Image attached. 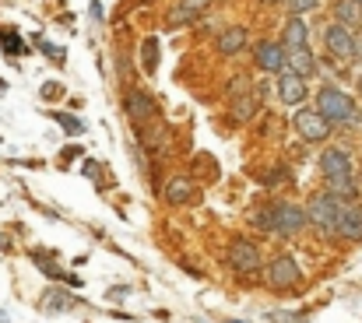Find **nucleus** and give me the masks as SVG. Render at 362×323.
<instances>
[{
	"label": "nucleus",
	"instance_id": "obj_1",
	"mask_svg": "<svg viewBox=\"0 0 362 323\" xmlns=\"http://www.w3.org/2000/svg\"><path fill=\"white\" fill-rule=\"evenodd\" d=\"M320 172H323L327 193H334V197H355V165H351L348 151L327 148L320 155Z\"/></svg>",
	"mask_w": 362,
	"mask_h": 323
},
{
	"label": "nucleus",
	"instance_id": "obj_2",
	"mask_svg": "<svg viewBox=\"0 0 362 323\" xmlns=\"http://www.w3.org/2000/svg\"><path fill=\"white\" fill-rule=\"evenodd\" d=\"M316 109L330 127H358L362 123V113H358L355 99L344 95L341 88H334V85H323L316 92Z\"/></svg>",
	"mask_w": 362,
	"mask_h": 323
},
{
	"label": "nucleus",
	"instance_id": "obj_3",
	"mask_svg": "<svg viewBox=\"0 0 362 323\" xmlns=\"http://www.w3.org/2000/svg\"><path fill=\"white\" fill-rule=\"evenodd\" d=\"M344 197H334V193H316L313 200H309V207H306V214H309V221L320 228V232H337V221H341V211H344Z\"/></svg>",
	"mask_w": 362,
	"mask_h": 323
},
{
	"label": "nucleus",
	"instance_id": "obj_4",
	"mask_svg": "<svg viewBox=\"0 0 362 323\" xmlns=\"http://www.w3.org/2000/svg\"><path fill=\"white\" fill-rule=\"evenodd\" d=\"M323 46H327V53L337 60V64H351V60H358V39H355V32L348 29V25H337V22H330L327 29H323Z\"/></svg>",
	"mask_w": 362,
	"mask_h": 323
},
{
	"label": "nucleus",
	"instance_id": "obj_5",
	"mask_svg": "<svg viewBox=\"0 0 362 323\" xmlns=\"http://www.w3.org/2000/svg\"><path fill=\"white\" fill-rule=\"evenodd\" d=\"M225 260H229V267H232L236 274H257V270H260V249H257L253 242H246V239L229 242Z\"/></svg>",
	"mask_w": 362,
	"mask_h": 323
},
{
	"label": "nucleus",
	"instance_id": "obj_6",
	"mask_svg": "<svg viewBox=\"0 0 362 323\" xmlns=\"http://www.w3.org/2000/svg\"><path fill=\"white\" fill-rule=\"evenodd\" d=\"M299 281H302V270H299L292 253H281V256L271 260V267H267V284L271 288H295Z\"/></svg>",
	"mask_w": 362,
	"mask_h": 323
},
{
	"label": "nucleus",
	"instance_id": "obj_7",
	"mask_svg": "<svg viewBox=\"0 0 362 323\" xmlns=\"http://www.w3.org/2000/svg\"><path fill=\"white\" fill-rule=\"evenodd\" d=\"M292 120H295V130H299V137H302V141L320 144V141H327V137H330V123L320 116V109H299Z\"/></svg>",
	"mask_w": 362,
	"mask_h": 323
},
{
	"label": "nucleus",
	"instance_id": "obj_8",
	"mask_svg": "<svg viewBox=\"0 0 362 323\" xmlns=\"http://www.w3.org/2000/svg\"><path fill=\"white\" fill-rule=\"evenodd\" d=\"M306 221H309V214H306V207H299V204H274V235H295V232H302L306 228Z\"/></svg>",
	"mask_w": 362,
	"mask_h": 323
},
{
	"label": "nucleus",
	"instance_id": "obj_9",
	"mask_svg": "<svg viewBox=\"0 0 362 323\" xmlns=\"http://www.w3.org/2000/svg\"><path fill=\"white\" fill-rule=\"evenodd\" d=\"M257 67L260 71H271V74H281L288 67V53L281 43H257Z\"/></svg>",
	"mask_w": 362,
	"mask_h": 323
},
{
	"label": "nucleus",
	"instance_id": "obj_10",
	"mask_svg": "<svg viewBox=\"0 0 362 323\" xmlns=\"http://www.w3.org/2000/svg\"><path fill=\"white\" fill-rule=\"evenodd\" d=\"M274 88H278V99H281L285 106H299V102L306 99V81H302L299 74H292V71H281L278 81H274Z\"/></svg>",
	"mask_w": 362,
	"mask_h": 323
},
{
	"label": "nucleus",
	"instance_id": "obj_11",
	"mask_svg": "<svg viewBox=\"0 0 362 323\" xmlns=\"http://www.w3.org/2000/svg\"><path fill=\"white\" fill-rule=\"evenodd\" d=\"M334 235H341V239H348V242H358V239H362V207H358V204H351V200L344 204Z\"/></svg>",
	"mask_w": 362,
	"mask_h": 323
},
{
	"label": "nucleus",
	"instance_id": "obj_12",
	"mask_svg": "<svg viewBox=\"0 0 362 323\" xmlns=\"http://www.w3.org/2000/svg\"><path fill=\"white\" fill-rule=\"evenodd\" d=\"M285 53H299V50H306L309 46V29H306V22L302 18H288L285 22Z\"/></svg>",
	"mask_w": 362,
	"mask_h": 323
},
{
	"label": "nucleus",
	"instance_id": "obj_13",
	"mask_svg": "<svg viewBox=\"0 0 362 323\" xmlns=\"http://www.w3.org/2000/svg\"><path fill=\"white\" fill-rule=\"evenodd\" d=\"M127 116H130V123H148L152 116H155V106H152V99L145 95V92H127Z\"/></svg>",
	"mask_w": 362,
	"mask_h": 323
},
{
	"label": "nucleus",
	"instance_id": "obj_14",
	"mask_svg": "<svg viewBox=\"0 0 362 323\" xmlns=\"http://www.w3.org/2000/svg\"><path fill=\"white\" fill-rule=\"evenodd\" d=\"M246 46V29H225V32H218V39H215V50L222 53V57H232V53H239Z\"/></svg>",
	"mask_w": 362,
	"mask_h": 323
},
{
	"label": "nucleus",
	"instance_id": "obj_15",
	"mask_svg": "<svg viewBox=\"0 0 362 323\" xmlns=\"http://www.w3.org/2000/svg\"><path fill=\"white\" fill-rule=\"evenodd\" d=\"M194 193H197V186H194L190 179H183V176H173V179L166 183V200H169V204H190Z\"/></svg>",
	"mask_w": 362,
	"mask_h": 323
},
{
	"label": "nucleus",
	"instance_id": "obj_16",
	"mask_svg": "<svg viewBox=\"0 0 362 323\" xmlns=\"http://www.w3.org/2000/svg\"><path fill=\"white\" fill-rule=\"evenodd\" d=\"M208 4H211V0H180V8H173V15H169V25H187V22L197 18Z\"/></svg>",
	"mask_w": 362,
	"mask_h": 323
},
{
	"label": "nucleus",
	"instance_id": "obj_17",
	"mask_svg": "<svg viewBox=\"0 0 362 323\" xmlns=\"http://www.w3.org/2000/svg\"><path fill=\"white\" fill-rule=\"evenodd\" d=\"M285 71H292V74H299L302 81L309 78V74H316V57L309 53V50H299V53H288V67Z\"/></svg>",
	"mask_w": 362,
	"mask_h": 323
},
{
	"label": "nucleus",
	"instance_id": "obj_18",
	"mask_svg": "<svg viewBox=\"0 0 362 323\" xmlns=\"http://www.w3.org/2000/svg\"><path fill=\"white\" fill-rule=\"evenodd\" d=\"M334 18H337V25H348V29H351V25L362 18V11L351 4V0H341V4L334 8Z\"/></svg>",
	"mask_w": 362,
	"mask_h": 323
},
{
	"label": "nucleus",
	"instance_id": "obj_19",
	"mask_svg": "<svg viewBox=\"0 0 362 323\" xmlns=\"http://www.w3.org/2000/svg\"><path fill=\"white\" fill-rule=\"evenodd\" d=\"M253 113H257V99H253V95H246V99H236V102H232V116H236V120H250Z\"/></svg>",
	"mask_w": 362,
	"mask_h": 323
},
{
	"label": "nucleus",
	"instance_id": "obj_20",
	"mask_svg": "<svg viewBox=\"0 0 362 323\" xmlns=\"http://www.w3.org/2000/svg\"><path fill=\"white\" fill-rule=\"evenodd\" d=\"M141 57H145V71L152 74V71L159 67V39H148L145 50H141Z\"/></svg>",
	"mask_w": 362,
	"mask_h": 323
},
{
	"label": "nucleus",
	"instance_id": "obj_21",
	"mask_svg": "<svg viewBox=\"0 0 362 323\" xmlns=\"http://www.w3.org/2000/svg\"><path fill=\"white\" fill-rule=\"evenodd\" d=\"M281 4L292 11V18H299V15H306V11H313L320 0H281Z\"/></svg>",
	"mask_w": 362,
	"mask_h": 323
},
{
	"label": "nucleus",
	"instance_id": "obj_22",
	"mask_svg": "<svg viewBox=\"0 0 362 323\" xmlns=\"http://www.w3.org/2000/svg\"><path fill=\"white\" fill-rule=\"evenodd\" d=\"M53 120H57V123H60L67 134H85V123H81V120H74L71 113H57Z\"/></svg>",
	"mask_w": 362,
	"mask_h": 323
},
{
	"label": "nucleus",
	"instance_id": "obj_23",
	"mask_svg": "<svg viewBox=\"0 0 362 323\" xmlns=\"http://www.w3.org/2000/svg\"><path fill=\"white\" fill-rule=\"evenodd\" d=\"M253 225H257V228H264V232H274V207L257 211V214H253Z\"/></svg>",
	"mask_w": 362,
	"mask_h": 323
},
{
	"label": "nucleus",
	"instance_id": "obj_24",
	"mask_svg": "<svg viewBox=\"0 0 362 323\" xmlns=\"http://www.w3.org/2000/svg\"><path fill=\"white\" fill-rule=\"evenodd\" d=\"M4 50H8V53H22L25 46H22V39L11 32V36H4Z\"/></svg>",
	"mask_w": 362,
	"mask_h": 323
},
{
	"label": "nucleus",
	"instance_id": "obj_25",
	"mask_svg": "<svg viewBox=\"0 0 362 323\" xmlns=\"http://www.w3.org/2000/svg\"><path fill=\"white\" fill-rule=\"evenodd\" d=\"M57 95H64V85H57V81L43 85V99H57Z\"/></svg>",
	"mask_w": 362,
	"mask_h": 323
},
{
	"label": "nucleus",
	"instance_id": "obj_26",
	"mask_svg": "<svg viewBox=\"0 0 362 323\" xmlns=\"http://www.w3.org/2000/svg\"><path fill=\"white\" fill-rule=\"evenodd\" d=\"M351 4H355V8H358V11H362V0H351Z\"/></svg>",
	"mask_w": 362,
	"mask_h": 323
},
{
	"label": "nucleus",
	"instance_id": "obj_27",
	"mask_svg": "<svg viewBox=\"0 0 362 323\" xmlns=\"http://www.w3.org/2000/svg\"><path fill=\"white\" fill-rule=\"evenodd\" d=\"M225 323H239V319H225Z\"/></svg>",
	"mask_w": 362,
	"mask_h": 323
},
{
	"label": "nucleus",
	"instance_id": "obj_28",
	"mask_svg": "<svg viewBox=\"0 0 362 323\" xmlns=\"http://www.w3.org/2000/svg\"><path fill=\"white\" fill-rule=\"evenodd\" d=\"M358 92H362V78H358Z\"/></svg>",
	"mask_w": 362,
	"mask_h": 323
},
{
	"label": "nucleus",
	"instance_id": "obj_29",
	"mask_svg": "<svg viewBox=\"0 0 362 323\" xmlns=\"http://www.w3.org/2000/svg\"><path fill=\"white\" fill-rule=\"evenodd\" d=\"M358 57H362V50H358Z\"/></svg>",
	"mask_w": 362,
	"mask_h": 323
}]
</instances>
